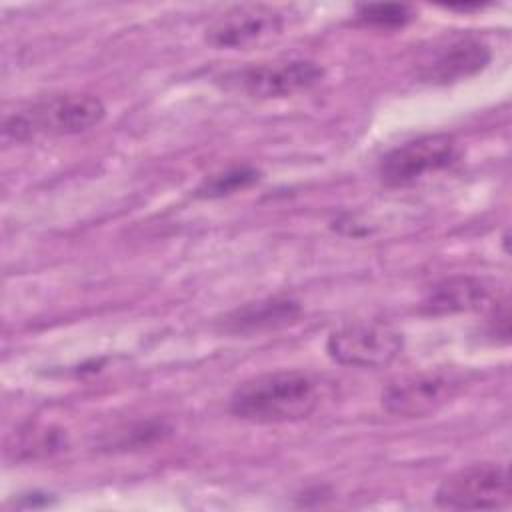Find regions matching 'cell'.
Segmentation results:
<instances>
[{
	"instance_id": "13",
	"label": "cell",
	"mask_w": 512,
	"mask_h": 512,
	"mask_svg": "<svg viewBox=\"0 0 512 512\" xmlns=\"http://www.w3.org/2000/svg\"><path fill=\"white\" fill-rule=\"evenodd\" d=\"M358 18L370 26L396 28L408 24L414 12L406 4H362L358 6Z\"/></svg>"
},
{
	"instance_id": "2",
	"label": "cell",
	"mask_w": 512,
	"mask_h": 512,
	"mask_svg": "<svg viewBox=\"0 0 512 512\" xmlns=\"http://www.w3.org/2000/svg\"><path fill=\"white\" fill-rule=\"evenodd\" d=\"M104 116V102L92 94H54L10 114L4 120V134L16 142L70 136L98 126Z\"/></svg>"
},
{
	"instance_id": "6",
	"label": "cell",
	"mask_w": 512,
	"mask_h": 512,
	"mask_svg": "<svg viewBox=\"0 0 512 512\" xmlns=\"http://www.w3.org/2000/svg\"><path fill=\"white\" fill-rule=\"evenodd\" d=\"M458 158V144L450 134H426L392 148L378 166L386 186H408L430 172L450 166Z\"/></svg>"
},
{
	"instance_id": "1",
	"label": "cell",
	"mask_w": 512,
	"mask_h": 512,
	"mask_svg": "<svg viewBox=\"0 0 512 512\" xmlns=\"http://www.w3.org/2000/svg\"><path fill=\"white\" fill-rule=\"evenodd\" d=\"M320 404V384L300 370L260 374L236 386L230 412L258 424L294 422L310 416Z\"/></svg>"
},
{
	"instance_id": "3",
	"label": "cell",
	"mask_w": 512,
	"mask_h": 512,
	"mask_svg": "<svg viewBox=\"0 0 512 512\" xmlns=\"http://www.w3.org/2000/svg\"><path fill=\"white\" fill-rule=\"evenodd\" d=\"M510 494L506 466L480 462L446 476L436 490V504L452 510H496L508 506Z\"/></svg>"
},
{
	"instance_id": "7",
	"label": "cell",
	"mask_w": 512,
	"mask_h": 512,
	"mask_svg": "<svg viewBox=\"0 0 512 512\" xmlns=\"http://www.w3.org/2000/svg\"><path fill=\"white\" fill-rule=\"evenodd\" d=\"M284 26L282 14L264 4H244L234 6L220 14L206 28V42L214 48H252L262 42L280 36Z\"/></svg>"
},
{
	"instance_id": "12",
	"label": "cell",
	"mask_w": 512,
	"mask_h": 512,
	"mask_svg": "<svg viewBox=\"0 0 512 512\" xmlns=\"http://www.w3.org/2000/svg\"><path fill=\"white\" fill-rule=\"evenodd\" d=\"M260 178V172L252 166H236V168H228L220 174H214L210 178H206L198 190L196 196L200 198H218V196H226L232 194L236 190L248 188L250 184H254Z\"/></svg>"
},
{
	"instance_id": "10",
	"label": "cell",
	"mask_w": 512,
	"mask_h": 512,
	"mask_svg": "<svg viewBox=\"0 0 512 512\" xmlns=\"http://www.w3.org/2000/svg\"><path fill=\"white\" fill-rule=\"evenodd\" d=\"M490 304H494L492 284L476 276H450L428 288L420 308L430 316H446L482 310Z\"/></svg>"
},
{
	"instance_id": "4",
	"label": "cell",
	"mask_w": 512,
	"mask_h": 512,
	"mask_svg": "<svg viewBox=\"0 0 512 512\" xmlns=\"http://www.w3.org/2000/svg\"><path fill=\"white\" fill-rule=\"evenodd\" d=\"M404 348V336L384 322H354L330 332L326 340L328 356L354 368H384L392 364Z\"/></svg>"
},
{
	"instance_id": "9",
	"label": "cell",
	"mask_w": 512,
	"mask_h": 512,
	"mask_svg": "<svg viewBox=\"0 0 512 512\" xmlns=\"http://www.w3.org/2000/svg\"><path fill=\"white\" fill-rule=\"evenodd\" d=\"M490 46L478 36H456L434 50L432 58L422 66L420 76L432 84H452L466 80L490 62Z\"/></svg>"
},
{
	"instance_id": "8",
	"label": "cell",
	"mask_w": 512,
	"mask_h": 512,
	"mask_svg": "<svg viewBox=\"0 0 512 512\" xmlns=\"http://www.w3.org/2000/svg\"><path fill=\"white\" fill-rule=\"evenodd\" d=\"M324 76L322 66L312 60L296 58L250 66L234 76V84L252 98H284L308 90Z\"/></svg>"
},
{
	"instance_id": "11",
	"label": "cell",
	"mask_w": 512,
	"mask_h": 512,
	"mask_svg": "<svg viewBox=\"0 0 512 512\" xmlns=\"http://www.w3.org/2000/svg\"><path fill=\"white\" fill-rule=\"evenodd\" d=\"M300 314V304L292 298H268L246 304L226 318L230 332H260L294 322Z\"/></svg>"
},
{
	"instance_id": "5",
	"label": "cell",
	"mask_w": 512,
	"mask_h": 512,
	"mask_svg": "<svg viewBox=\"0 0 512 512\" xmlns=\"http://www.w3.org/2000/svg\"><path fill=\"white\" fill-rule=\"evenodd\" d=\"M462 388V380L444 370L416 372L392 380L380 396L388 414L402 418H424L450 404Z\"/></svg>"
}]
</instances>
